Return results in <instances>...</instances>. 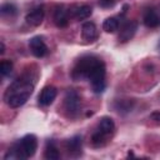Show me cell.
I'll list each match as a JSON object with an SVG mask.
<instances>
[{
	"label": "cell",
	"instance_id": "8fae6325",
	"mask_svg": "<svg viewBox=\"0 0 160 160\" xmlns=\"http://www.w3.org/2000/svg\"><path fill=\"white\" fill-rule=\"evenodd\" d=\"M54 21L59 28H65L69 22L68 11L64 9V6H58L54 12Z\"/></svg>",
	"mask_w": 160,
	"mask_h": 160
},
{
	"label": "cell",
	"instance_id": "52a82bcc",
	"mask_svg": "<svg viewBox=\"0 0 160 160\" xmlns=\"http://www.w3.org/2000/svg\"><path fill=\"white\" fill-rule=\"evenodd\" d=\"M44 15H45L44 9L42 8H36V9L31 10L25 16V21L30 26H39L42 22V20H44Z\"/></svg>",
	"mask_w": 160,
	"mask_h": 160
},
{
	"label": "cell",
	"instance_id": "9c48e42d",
	"mask_svg": "<svg viewBox=\"0 0 160 160\" xmlns=\"http://www.w3.org/2000/svg\"><path fill=\"white\" fill-rule=\"evenodd\" d=\"M115 129V124H114V120L109 116H104L100 119V122H99V126H98V131H100L101 134H104L106 138L109 135L112 134Z\"/></svg>",
	"mask_w": 160,
	"mask_h": 160
},
{
	"label": "cell",
	"instance_id": "5b68a950",
	"mask_svg": "<svg viewBox=\"0 0 160 160\" xmlns=\"http://www.w3.org/2000/svg\"><path fill=\"white\" fill-rule=\"evenodd\" d=\"M138 30V22L135 20H131V21H128L120 30V34H119V40L121 42H126L129 41L136 32Z\"/></svg>",
	"mask_w": 160,
	"mask_h": 160
},
{
	"label": "cell",
	"instance_id": "30bf717a",
	"mask_svg": "<svg viewBox=\"0 0 160 160\" xmlns=\"http://www.w3.org/2000/svg\"><path fill=\"white\" fill-rule=\"evenodd\" d=\"M142 20H144V24L148 28H156V26L160 25V18H159L158 12L154 9H148L144 12Z\"/></svg>",
	"mask_w": 160,
	"mask_h": 160
},
{
	"label": "cell",
	"instance_id": "e0dca14e",
	"mask_svg": "<svg viewBox=\"0 0 160 160\" xmlns=\"http://www.w3.org/2000/svg\"><path fill=\"white\" fill-rule=\"evenodd\" d=\"M11 71H12V62L10 60H2L0 62V72H1V75L8 76V75L11 74Z\"/></svg>",
	"mask_w": 160,
	"mask_h": 160
},
{
	"label": "cell",
	"instance_id": "d6986e66",
	"mask_svg": "<svg viewBox=\"0 0 160 160\" xmlns=\"http://www.w3.org/2000/svg\"><path fill=\"white\" fill-rule=\"evenodd\" d=\"M150 118H151L152 120H155V121H158V122H160V112H152Z\"/></svg>",
	"mask_w": 160,
	"mask_h": 160
},
{
	"label": "cell",
	"instance_id": "277c9868",
	"mask_svg": "<svg viewBox=\"0 0 160 160\" xmlns=\"http://www.w3.org/2000/svg\"><path fill=\"white\" fill-rule=\"evenodd\" d=\"M29 48H30L32 55L36 58H42L48 54V46H46V44L41 36L31 38L29 41Z\"/></svg>",
	"mask_w": 160,
	"mask_h": 160
},
{
	"label": "cell",
	"instance_id": "5bb4252c",
	"mask_svg": "<svg viewBox=\"0 0 160 160\" xmlns=\"http://www.w3.org/2000/svg\"><path fill=\"white\" fill-rule=\"evenodd\" d=\"M44 156L48 160H58L60 158L59 150H58V148L55 146L54 142H48V145L45 148V151H44Z\"/></svg>",
	"mask_w": 160,
	"mask_h": 160
},
{
	"label": "cell",
	"instance_id": "2e32d148",
	"mask_svg": "<svg viewBox=\"0 0 160 160\" xmlns=\"http://www.w3.org/2000/svg\"><path fill=\"white\" fill-rule=\"evenodd\" d=\"M0 11H1L2 16H14L18 14V8L11 2H6V4L1 5Z\"/></svg>",
	"mask_w": 160,
	"mask_h": 160
},
{
	"label": "cell",
	"instance_id": "7a4b0ae2",
	"mask_svg": "<svg viewBox=\"0 0 160 160\" xmlns=\"http://www.w3.org/2000/svg\"><path fill=\"white\" fill-rule=\"evenodd\" d=\"M34 85L31 84L30 79L26 78H20L16 79L5 91L4 100L10 108H20L22 106L28 99L30 98L32 92Z\"/></svg>",
	"mask_w": 160,
	"mask_h": 160
},
{
	"label": "cell",
	"instance_id": "ba28073f",
	"mask_svg": "<svg viewBox=\"0 0 160 160\" xmlns=\"http://www.w3.org/2000/svg\"><path fill=\"white\" fill-rule=\"evenodd\" d=\"M81 36L86 41H94L98 39V29L96 25L91 21H86L81 26Z\"/></svg>",
	"mask_w": 160,
	"mask_h": 160
},
{
	"label": "cell",
	"instance_id": "6da1fadb",
	"mask_svg": "<svg viewBox=\"0 0 160 160\" xmlns=\"http://www.w3.org/2000/svg\"><path fill=\"white\" fill-rule=\"evenodd\" d=\"M74 80L89 79L91 84L105 81V64L94 55H85L81 56L71 72Z\"/></svg>",
	"mask_w": 160,
	"mask_h": 160
},
{
	"label": "cell",
	"instance_id": "ac0fdd59",
	"mask_svg": "<svg viewBox=\"0 0 160 160\" xmlns=\"http://www.w3.org/2000/svg\"><path fill=\"white\" fill-rule=\"evenodd\" d=\"M99 6L104 9H110L116 4V0H98Z\"/></svg>",
	"mask_w": 160,
	"mask_h": 160
},
{
	"label": "cell",
	"instance_id": "4fadbf2b",
	"mask_svg": "<svg viewBox=\"0 0 160 160\" xmlns=\"http://www.w3.org/2000/svg\"><path fill=\"white\" fill-rule=\"evenodd\" d=\"M91 14H92V9L89 5H80V6H76L72 10V15L79 20L88 19V18H90Z\"/></svg>",
	"mask_w": 160,
	"mask_h": 160
},
{
	"label": "cell",
	"instance_id": "3957f363",
	"mask_svg": "<svg viewBox=\"0 0 160 160\" xmlns=\"http://www.w3.org/2000/svg\"><path fill=\"white\" fill-rule=\"evenodd\" d=\"M80 105L81 104H80V98H79L78 92L74 90H69L64 99V108H65L68 115L71 118H75L80 110Z\"/></svg>",
	"mask_w": 160,
	"mask_h": 160
},
{
	"label": "cell",
	"instance_id": "9a60e30c",
	"mask_svg": "<svg viewBox=\"0 0 160 160\" xmlns=\"http://www.w3.org/2000/svg\"><path fill=\"white\" fill-rule=\"evenodd\" d=\"M118 29H119V21H118L116 18H108V19L104 20V22H102V30L105 32L112 34Z\"/></svg>",
	"mask_w": 160,
	"mask_h": 160
},
{
	"label": "cell",
	"instance_id": "7c38bea8",
	"mask_svg": "<svg viewBox=\"0 0 160 160\" xmlns=\"http://www.w3.org/2000/svg\"><path fill=\"white\" fill-rule=\"evenodd\" d=\"M66 149H68L69 154L78 156L81 152V136L76 135V136H72L71 139H69L66 142Z\"/></svg>",
	"mask_w": 160,
	"mask_h": 160
},
{
	"label": "cell",
	"instance_id": "ffe728a7",
	"mask_svg": "<svg viewBox=\"0 0 160 160\" xmlns=\"http://www.w3.org/2000/svg\"><path fill=\"white\" fill-rule=\"evenodd\" d=\"M0 49H1V50H0V52H1V54H4V51H5V45H4V42H1V44H0Z\"/></svg>",
	"mask_w": 160,
	"mask_h": 160
},
{
	"label": "cell",
	"instance_id": "8992f818",
	"mask_svg": "<svg viewBox=\"0 0 160 160\" xmlns=\"http://www.w3.org/2000/svg\"><path fill=\"white\" fill-rule=\"evenodd\" d=\"M56 94H58V91H56V89L54 86H46V88H44L41 90L40 95H39V104L42 105V106L50 105L55 100Z\"/></svg>",
	"mask_w": 160,
	"mask_h": 160
}]
</instances>
